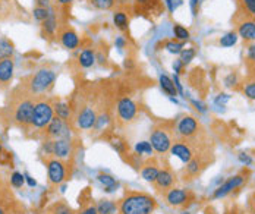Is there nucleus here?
Wrapping results in <instances>:
<instances>
[{
  "label": "nucleus",
  "mask_w": 255,
  "mask_h": 214,
  "mask_svg": "<svg viewBox=\"0 0 255 214\" xmlns=\"http://www.w3.org/2000/svg\"><path fill=\"white\" fill-rule=\"evenodd\" d=\"M173 34H175V38L178 41H188L189 35H191L189 31L185 26H182V25H175L173 26Z\"/></svg>",
  "instance_id": "38"
},
{
  "label": "nucleus",
  "mask_w": 255,
  "mask_h": 214,
  "mask_svg": "<svg viewBox=\"0 0 255 214\" xmlns=\"http://www.w3.org/2000/svg\"><path fill=\"white\" fill-rule=\"evenodd\" d=\"M49 12H50V7H41V6H37V7H34L32 15H34V19H35V21H38V22H44L46 18L49 16Z\"/></svg>",
  "instance_id": "40"
},
{
  "label": "nucleus",
  "mask_w": 255,
  "mask_h": 214,
  "mask_svg": "<svg viewBox=\"0 0 255 214\" xmlns=\"http://www.w3.org/2000/svg\"><path fill=\"white\" fill-rule=\"evenodd\" d=\"M57 37H59V41L60 44L66 48V50H75L79 47L81 44V40H79V35L78 32L69 26V25H63L59 28L57 31Z\"/></svg>",
  "instance_id": "14"
},
{
  "label": "nucleus",
  "mask_w": 255,
  "mask_h": 214,
  "mask_svg": "<svg viewBox=\"0 0 255 214\" xmlns=\"http://www.w3.org/2000/svg\"><path fill=\"white\" fill-rule=\"evenodd\" d=\"M245 182H247V178H245L244 175H235V176L229 178L226 182H223L217 190H214L213 198H214V200L225 198V197H228L229 194H232L233 191H236V190H239L241 187H244Z\"/></svg>",
  "instance_id": "13"
},
{
  "label": "nucleus",
  "mask_w": 255,
  "mask_h": 214,
  "mask_svg": "<svg viewBox=\"0 0 255 214\" xmlns=\"http://www.w3.org/2000/svg\"><path fill=\"white\" fill-rule=\"evenodd\" d=\"M169 153L172 156L178 157L185 165L195 156V150H194L192 144L189 143V140H176V141H173Z\"/></svg>",
  "instance_id": "12"
},
{
  "label": "nucleus",
  "mask_w": 255,
  "mask_h": 214,
  "mask_svg": "<svg viewBox=\"0 0 255 214\" xmlns=\"http://www.w3.org/2000/svg\"><path fill=\"white\" fill-rule=\"evenodd\" d=\"M72 1H75V0H56V3L60 4V6H68V4H71Z\"/></svg>",
  "instance_id": "56"
},
{
  "label": "nucleus",
  "mask_w": 255,
  "mask_h": 214,
  "mask_svg": "<svg viewBox=\"0 0 255 214\" xmlns=\"http://www.w3.org/2000/svg\"><path fill=\"white\" fill-rule=\"evenodd\" d=\"M57 73L49 68V66H43L40 69H37L34 73H31L22 84L24 90L34 98L38 97H44L46 94H49L51 91V88L54 87Z\"/></svg>",
  "instance_id": "3"
},
{
  "label": "nucleus",
  "mask_w": 255,
  "mask_h": 214,
  "mask_svg": "<svg viewBox=\"0 0 255 214\" xmlns=\"http://www.w3.org/2000/svg\"><path fill=\"white\" fill-rule=\"evenodd\" d=\"M97 181L104 187V191H106L107 194L115 192L116 188L119 187L118 181H116L112 175H107V173H100V175L97 176Z\"/></svg>",
  "instance_id": "25"
},
{
  "label": "nucleus",
  "mask_w": 255,
  "mask_h": 214,
  "mask_svg": "<svg viewBox=\"0 0 255 214\" xmlns=\"http://www.w3.org/2000/svg\"><path fill=\"white\" fill-rule=\"evenodd\" d=\"M236 84H238V75H236L235 72L229 73V75L225 78V87L233 88V87H236Z\"/></svg>",
  "instance_id": "43"
},
{
  "label": "nucleus",
  "mask_w": 255,
  "mask_h": 214,
  "mask_svg": "<svg viewBox=\"0 0 255 214\" xmlns=\"http://www.w3.org/2000/svg\"><path fill=\"white\" fill-rule=\"evenodd\" d=\"M110 122H112V115L107 110H102L97 115V120H96V125H94L93 129L96 132H103L104 129H107V126L110 125Z\"/></svg>",
  "instance_id": "26"
},
{
  "label": "nucleus",
  "mask_w": 255,
  "mask_h": 214,
  "mask_svg": "<svg viewBox=\"0 0 255 214\" xmlns=\"http://www.w3.org/2000/svg\"><path fill=\"white\" fill-rule=\"evenodd\" d=\"M157 201L145 192H127L118 203V214H154Z\"/></svg>",
  "instance_id": "2"
},
{
  "label": "nucleus",
  "mask_w": 255,
  "mask_h": 214,
  "mask_svg": "<svg viewBox=\"0 0 255 214\" xmlns=\"http://www.w3.org/2000/svg\"><path fill=\"white\" fill-rule=\"evenodd\" d=\"M43 24V31H44V34L46 35H49V37H53L57 31H59V28H60V25H59V21H57V13L54 12V9H51L50 7V12H49V16L46 18V21L44 22H41Z\"/></svg>",
  "instance_id": "20"
},
{
  "label": "nucleus",
  "mask_w": 255,
  "mask_h": 214,
  "mask_svg": "<svg viewBox=\"0 0 255 214\" xmlns=\"http://www.w3.org/2000/svg\"><path fill=\"white\" fill-rule=\"evenodd\" d=\"M247 57H248V60H250V62L255 63V41L254 43H251V44L248 46V50H247Z\"/></svg>",
  "instance_id": "48"
},
{
  "label": "nucleus",
  "mask_w": 255,
  "mask_h": 214,
  "mask_svg": "<svg viewBox=\"0 0 255 214\" xmlns=\"http://www.w3.org/2000/svg\"><path fill=\"white\" fill-rule=\"evenodd\" d=\"M50 3L51 0H37V6H41V7H50Z\"/></svg>",
  "instance_id": "55"
},
{
  "label": "nucleus",
  "mask_w": 255,
  "mask_h": 214,
  "mask_svg": "<svg viewBox=\"0 0 255 214\" xmlns=\"http://www.w3.org/2000/svg\"><path fill=\"white\" fill-rule=\"evenodd\" d=\"M46 169H47V179L51 187H59L68 179V165L66 162L56 159V157H49L44 160Z\"/></svg>",
  "instance_id": "7"
},
{
  "label": "nucleus",
  "mask_w": 255,
  "mask_h": 214,
  "mask_svg": "<svg viewBox=\"0 0 255 214\" xmlns=\"http://www.w3.org/2000/svg\"><path fill=\"white\" fill-rule=\"evenodd\" d=\"M158 84H160V88L169 95V97H176L178 95V90L175 87V82L170 76H167L166 73H161L160 78H158Z\"/></svg>",
  "instance_id": "24"
},
{
  "label": "nucleus",
  "mask_w": 255,
  "mask_h": 214,
  "mask_svg": "<svg viewBox=\"0 0 255 214\" xmlns=\"http://www.w3.org/2000/svg\"><path fill=\"white\" fill-rule=\"evenodd\" d=\"M238 160H239L242 165H245V166H253V163H254L253 157H251L250 154H247V153H241V154L238 156Z\"/></svg>",
  "instance_id": "45"
},
{
  "label": "nucleus",
  "mask_w": 255,
  "mask_h": 214,
  "mask_svg": "<svg viewBox=\"0 0 255 214\" xmlns=\"http://www.w3.org/2000/svg\"><path fill=\"white\" fill-rule=\"evenodd\" d=\"M180 214H191V213H189V212H182Z\"/></svg>",
  "instance_id": "61"
},
{
  "label": "nucleus",
  "mask_w": 255,
  "mask_h": 214,
  "mask_svg": "<svg viewBox=\"0 0 255 214\" xmlns=\"http://www.w3.org/2000/svg\"><path fill=\"white\" fill-rule=\"evenodd\" d=\"M53 118H54L53 100L47 98L46 95H44V97L35 98L31 125H29V128H28L25 132H26L29 137H34V138H38L40 135L43 137L44 129L47 128V125L51 122Z\"/></svg>",
  "instance_id": "4"
},
{
  "label": "nucleus",
  "mask_w": 255,
  "mask_h": 214,
  "mask_svg": "<svg viewBox=\"0 0 255 214\" xmlns=\"http://www.w3.org/2000/svg\"><path fill=\"white\" fill-rule=\"evenodd\" d=\"M191 103H192V106H195V109H197L200 113H205V112H207V106H205L204 103L197 101V100H191Z\"/></svg>",
  "instance_id": "49"
},
{
  "label": "nucleus",
  "mask_w": 255,
  "mask_h": 214,
  "mask_svg": "<svg viewBox=\"0 0 255 214\" xmlns=\"http://www.w3.org/2000/svg\"><path fill=\"white\" fill-rule=\"evenodd\" d=\"M195 56H197V50H195V47L183 48V50L180 51V62L183 63V66H185V65H189V63L194 60Z\"/></svg>",
  "instance_id": "36"
},
{
  "label": "nucleus",
  "mask_w": 255,
  "mask_h": 214,
  "mask_svg": "<svg viewBox=\"0 0 255 214\" xmlns=\"http://www.w3.org/2000/svg\"><path fill=\"white\" fill-rule=\"evenodd\" d=\"M173 82H175V87H176V90H178V94H180L182 97H185V95H183V87H182V84H180V81H179L178 73L173 76Z\"/></svg>",
  "instance_id": "50"
},
{
  "label": "nucleus",
  "mask_w": 255,
  "mask_h": 214,
  "mask_svg": "<svg viewBox=\"0 0 255 214\" xmlns=\"http://www.w3.org/2000/svg\"><path fill=\"white\" fill-rule=\"evenodd\" d=\"M166 203L172 207H183L186 204H189L194 200V194L189 190H183V188H170L169 191H166L163 194Z\"/></svg>",
  "instance_id": "11"
},
{
  "label": "nucleus",
  "mask_w": 255,
  "mask_h": 214,
  "mask_svg": "<svg viewBox=\"0 0 255 214\" xmlns=\"http://www.w3.org/2000/svg\"><path fill=\"white\" fill-rule=\"evenodd\" d=\"M49 214H76V213H75L74 209L69 207L66 203L59 201V203H56V204H53V206L50 207Z\"/></svg>",
  "instance_id": "33"
},
{
  "label": "nucleus",
  "mask_w": 255,
  "mask_h": 214,
  "mask_svg": "<svg viewBox=\"0 0 255 214\" xmlns=\"http://www.w3.org/2000/svg\"><path fill=\"white\" fill-rule=\"evenodd\" d=\"M53 107H54V116H57V118L72 123L74 107H72L71 103L63 101V100H53Z\"/></svg>",
  "instance_id": "18"
},
{
  "label": "nucleus",
  "mask_w": 255,
  "mask_h": 214,
  "mask_svg": "<svg viewBox=\"0 0 255 214\" xmlns=\"http://www.w3.org/2000/svg\"><path fill=\"white\" fill-rule=\"evenodd\" d=\"M76 214H99L97 213V207L94 204H85L82 206V209Z\"/></svg>",
  "instance_id": "46"
},
{
  "label": "nucleus",
  "mask_w": 255,
  "mask_h": 214,
  "mask_svg": "<svg viewBox=\"0 0 255 214\" xmlns=\"http://www.w3.org/2000/svg\"><path fill=\"white\" fill-rule=\"evenodd\" d=\"M13 53H15L13 43L9 38H6V37L0 38V60L10 59L13 56Z\"/></svg>",
  "instance_id": "27"
},
{
  "label": "nucleus",
  "mask_w": 255,
  "mask_h": 214,
  "mask_svg": "<svg viewBox=\"0 0 255 214\" xmlns=\"http://www.w3.org/2000/svg\"><path fill=\"white\" fill-rule=\"evenodd\" d=\"M115 44H116V47L118 48H125L127 47V40H125V37H116V40H115Z\"/></svg>",
  "instance_id": "52"
},
{
  "label": "nucleus",
  "mask_w": 255,
  "mask_h": 214,
  "mask_svg": "<svg viewBox=\"0 0 255 214\" xmlns=\"http://www.w3.org/2000/svg\"><path fill=\"white\" fill-rule=\"evenodd\" d=\"M113 24L118 29L121 31H127L129 26V18H128L127 12L124 10H118L113 13Z\"/></svg>",
  "instance_id": "30"
},
{
  "label": "nucleus",
  "mask_w": 255,
  "mask_h": 214,
  "mask_svg": "<svg viewBox=\"0 0 255 214\" xmlns=\"http://www.w3.org/2000/svg\"><path fill=\"white\" fill-rule=\"evenodd\" d=\"M91 1L97 9H102V10H109L116 4V0H91Z\"/></svg>",
  "instance_id": "41"
},
{
  "label": "nucleus",
  "mask_w": 255,
  "mask_h": 214,
  "mask_svg": "<svg viewBox=\"0 0 255 214\" xmlns=\"http://www.w3.org/2000/svg\"><path fill=\"white\" fill-rule=\"evenodd\" d=\"M164 48L172 54H180V51L183 50V43L178 40H167L164 43Z\"/></svg>",
  "instance_id": "35"
},
{
  "label": "nucleus",
  "mask_w": 255,
  "mask_h": 214,
  "mask_svg": "<svg viewBox=\"0 0 255 214\" xmlns=\"http://www.w3.org/2000/svg\"><path fill=\"white\" fill-rule=\"evenodd\" d=\"M99 110L91 103H84L78 107H74V118H72V126L78 131H90L94 128L97 120Z\"/></svg>",
  "instance_id": "6"
},
{
  "label": "nucleus",
  "mask_w": 255,
  "mask_h": 214,
  "mask_svg": "<svg viewBox=\"0 0 255 214\" xmlns=\"http://www.w3.org/2000/svg\"><path fill=\"white\" fill-rule=\"evenodd\" d=\"M189 6H191V12L194 16L198 15V7H200V0H189Z\"/></svg>",
  "instance_id": "51"
},
{
  "label": "nucleus",
  "mask_w": 255,
  "mask_h": 214,
  "mask_svg": "<svg viewBox=\"0 0 255 214\" xmlns=\"http://www.w3.org/2000/svg\"><path fill=\"white\" fill-rule=\"evenodd\" d=\"M34 104L35 98L31 97L22 85L18 87L10 97V104H7L3 110L6 123L26 131L31 125Z\"/></svg>",
  "instance_id": "1"
},
{
  "label": "nucleus",
  "mask_w": 255,
  "mask_h": 214,
  "mask_svg": "<svg viewBox=\"0 0 255 214\" xmlns=\"http://www.w3.org/2000/svg\"><path fill=\"white\" fill-rule=\"evenodd\" d=\"M175 182H176V176L172 172V169L163 167V169H160L158 176H157V179H155V182L153 185H154V188H155L157 192L164 194L166 191H169L170 188L175 187Z\"/></svg>",
  "instance_id": "16"
},
{
  "label": "nucleus",
  "mask_w": 255,
  "mask_h": 214,
  "mask_svg": "<svg viewBox=\"0 0 255 214\" xmlns=\"http://www.w3.org/2000/svg\"><path fill=\"white\" fill-rule=\"evenodd\" d=\"M154 150H153V145L150 141H141V143H136L135 145V154L136 156H153Z\"/></svg>",
  "instance_id": "31"
},
{
  "label": "nucleus",
  "mask_w": 255,
  "mask_h": 214,
  "mask_svg": "<svg viewBox=\"0 0 255 214\" xmlns=\"http://www.w3.org/2000/svg\"><path fill=\"white\" fill-rule=\"evenodd\" d=\"M158 172H160V167H158V165L154 160L144 163L142 167H141V176H142V179L147 181V182H150V184H154L155 182V179L158 176Z\"/></svg>",
  "instance_id": "21"
},
{
  "label": "nucleus",
  "mask_w": 255,
  "mask_h": 214,
  "mask_svg": "<svg viewBox=\"0 0 255 214\" xmlns=\"http://www.w3.org/2000/svg\"><path fill=\"white\" fill-rule=\"evenodd\" d=\"M238 35L245 41H255V21L254 19H242L238 25Z\"/></svg>",
  "instance_id": "19"
},
{
  "label": "nucleus",
  "mask_w": 255,
  "mask_h": 214,
  "mask_svg": "<svg viewBox=\"0 0 255 214\" xmlns=\"http://www.w3.org/2000/svg\"><path fill=\"white\" fill-rule=\"evenodd\" d=\"M238 32L236 31H230V32H226L222 38H220V41H219V44L222 46V47H233L236 43H238Z\"/></svg>",
  "instance_id": "32"
},
{
  "label": "nucleus",
  "mask_w": 255,
  "mask_h": 214,
  "mask_svg": "<svg viewBox=\"0 0 255 214\" xmlns=\"http://www.w3.org/2000/svg\"><path fill=\"white\" fill-rule=\"evenodd\" d=\"M230 214H244V213H242L241 210H233V212H232Z\"/></svg>",
  "instance_id": "57"
},
{
  "label": "nucleus",
  "mask_w": 255,
  "mask_h": 214,
  "mask_svg": "<svg viewBox=\"0 0 255 214\" xmlns=\"http://www.w3.org/2000/svg\"><path fill=\"white\" fill-rule=\"evenodd\" d=\"M12 195L7 190L0 188V214H10V206H12Z\"/></svg>",
  "instance_id": "29"
},
{
  "label": "nucleus",
  "mask_w": 255,
  "mask_h": 214,
  "mask_svg": "<svg viewBox=\"0 0 255 214\" xmlns=\"http://www.w3.org/2000/svg\"><path fill=\"white\" fill-rule=\"evenodd\" d=\"M178 140H192L200 131V123L194 116H182L173 128Z\"/></svg>",
  "instance_id": "10"
},
{
  "label": "nucleus",
  "mask_w": 255,
  "mask_h": 214,
  "mask_svg": "<svg viewBox=\"0 0 255 214\" xmlns=\"http://www.w3.org/2000/svg\"><path fill=\"white\" fill-rule=\"evenodd\" d=\"M253 210H254L255 213V201H253Z\"/></svg>",
  "instance_id": "59"
},
{
  "label": "nucleus",
  "mask_w": 255,
  "mask_h": 214,
  "mask_svg": "<svg viewBox=\"0 0 255 214\" xmlns=\"http://www.w3.org/2000/svg\"><path fill=\"white\" fill-rule=\"evenodd\" d=\"M182 68H183V63L180 62V59L175 60V63H173V71H175L176 73H179V72L182 71Z\"/></svg>",
  "instance_id": "53"
},
{
  "label": "nucleus",
  "mask_w": 255,
  "mask_h": 214,
  "mask_svg": "<svg viewBox=\"0 0 255 214\" xmlns=\"http://www.w3.org/2000/svg\"><path fill=\"white\" fill-rule=\"evenodd\" d=\"M204 165H205V163H204L203 157L198 156V154H195V156H194V157L186 163V169H185V172H186L188 176H197V175H200L201 170L205 167Z\"/></svg>",
  "instance_id": "23"
},
{
  "label": "nucleus",
  "mask_w": 255,
  "mask_h": 214,
  "mask_svg": "<svg viewBox=\"0 0 255 214\" xmlns=\"http://www.w3.org/2000/svg\"><path fill=\"white\" fill-rule=\"evenodd\" d=\"M164 3H166V6H167V9H169V12L170 13H173L179 6H182V0H164Z\"/></svg>",
  "instance_id": "44"
},
{
  "label": "nucleus",
  "mask_w": 255,
  "mask_h": 214,
  "mask_svg": "<svg viewBox=\"0 0 255 214\" xmlns=\"http://www.w3.org/2000/svg\"><path fill=\"white\" fill-rule=\"evenodd\" d=\"M72 123L66 122L57 116H54L51 119V122L47 125V128L44 129L43 138L44 140H72Z\"/></svg>",
  "instance_id": "8"
},
{
  "label": "nucleus",
  "mask_w": 255,
  "mask_h": 214,
  "mask_svg": "<svg viewBox=\"0 0 255 214\" xmlns=\"http://www.w3.org/2000/svg\"><path fill=\"white\" fill-rule=\"evenodd\" d=\"M97 213L99 214H116L118 213V204L112 200H100L97 204Z\"/></svg>",
  "instance_id": "28"
},
{
  "label": "nucleus",
  "mask_w": 255,
  "mask_h": 214,
  "mask_svg": "<svg viewBox=\"0 0 255 214\" xmlns=\"http://www.w3.org/2000/svg\"><path fill=\"white\" fill-rule=\"evenodd\" d=\"M138 116V104L130 97H121L116 103V119L119 125H129Z\"/></svg>",
  "instance_id": "9"
},
{
  "label": "nucleus",
  "mask_w": 255,
  "mask_h": 214,
  "mask_svg": "<svg viewBox=\"0 0 255 214\" xmlns=\"http://www.w3.org/2000/svg\"><path fill=\"white\" fill-rule=\"evenodd\" d=\"M9 182H10V187H13V188H22L24 187V184H25V175H22L21 172H13L12 175H10V179H9Z\"/></svg>",
  "instance_id": "39"
},
{
  "label": "nucleus",
  "mask_w": 255,
  "mask_h": 214,
  "mask_svg": "<svg viewBox=\"0 0 255 214\" xmlns=\"http://www.w3.org/2000/svg\"><path fill=\"white\" fill-rule=\"evenodd\" d=\"M25 182H26V184H28L31 188H34V187L37 185V182H35V181H34V179H32V178H31L28 173H25Z\"/></svg>",
  "instance_id": "54"
},
{
  "label": "nucleus",
  "mask_w": 255,
  "mask_h": 214,
  "mask_svg": "<svg viewBox=\"0 0 255 214\" xmlns=\"http://www.w3.org/2000/svg\"><path fill=\"white\" fill-rule=\"evenodd\" d=\"M110 145L119 153V154H125L128 151V145H127V143L122 140V138H119V137H112L110 140Z\"/></svg>",
  "instance_id": "37"
},
{
  "label": "nucleus",
  "mask_w": 255,
  "mask_h": 214,
  "mask_svg": "<svg viewBox=\"0 0 255 214\" xmlns=\"http://www.w3.org/2000/svg\"><path fill=\"white\" fill-rule=\"evenodd\" d=\"M135 1H138V3H145L147 0H135Z\"/></svg>",
  "instance_id": "58"
},
{
  "label": "nucleus",
  "mask_w": 255,
  "mask_h": 214,
  "mask_svg": "<svg viewBox=\"0 0 255 214\" xmlns=\"http://www.w3.org/2000/svg\"><path fill=\"white\" fill-rule=\"evenodd\" d=\"M242 12L248 16V19H255V0H238Z\"/></svg>",
  "instance_id": "34"
},
{
  "label": "nucleus",
  "mask_w": 255,
  "mask_h": 214,
  "mask_svg": "<svg viewBox=\"0 0 255 214\" xmlns=\"http://www.w3.org/2000/svg\"><path fill=\"white\" fill-rule=\"evenodd\" d=\"M96 51L93 48H84L78 56V66L82 69H90L96 63Z\"/></svg>",
  "instance_id": "22"
},
{
  "label": "nucleus",
  "mask_w": 255,
  "mask_h": 214,
  "mask_svg": "<svg viewBox=\"0 0 255 214\" xmlns=\"http://www.w3.org/2000/svg\"><path fill=\"white\" fill-rule=\"evenodd\" d=\"M229 100H230V95H229V94L222 93V94H219V95L214 98V103H216L217 106H225V104H226Z\"/></svg>",
  "instance_id": "47"
},
{
  "label": "nucleus",
  "mask_w": 255,
  "mask_h": 214,
  "mask_svg": "<svg viewBox=\"0 0 255 214\" xmlns=\"http://www.w3.org/2000/svg\"><path fill=\"white\" fill-rule=\"evenodd\" d=\"M244 94L250 98V100H254L255 101V81H250L244 85Z\"/></svg>",
  "instance_id": "42"
},
{
  "label": "nucleus",
  "mask_w": 255,
  "mask_h": 214,
  "mask_svg": "<svg viewBox=\"0 0 255 214\" xmlns=\"http://www.w3.org/2000/svg\"><path fill=\"white\" fill-rule=\"evenodd\" d=\"M3 153V147H1V144H0V154Z\"/></svg>",
  "instance_id": "60"
},
{
  "label": "nucleus",
  "mask_w": 255,
  "mask_h": 214,
  "mask_svg": "<svg viewBox=\"0 0 255 214\" xmlns=\"http://www.w3.org/2000/svg\"><path fill=\"white\" fill-rule=\"evenodd\" d=\"M175 138V131L167 123H158L153 128L150 134V143L153 145V150L158 156H164L169 153Z\"/></svg>",
  "instance_id": "5"
},
{
  "label": "nucleus",
  "mask_w": 255,
  "mask_h": 214,
  "mask_svg": "<svg viewBox=\"0 0 255 214\" xmlns=\"http://www.w3.org/2000/svg\"><path fill=\"white\" fill-rule=\"evenodd\" d=\"M74 143L72 140H53V157L60 159L63 162H68L74 156Z\"/></svg>",
  "instance_id": "15"
},
{
  "label": "nucleus",
  "mask_w": 255,
  "mask_h": 214,
  "mask_svg": "<svg viewBox=\"0 0 255 214\" xmlns=\"http://www.w3.org/2000/svg\"><path fill=\"white\" fill-rule=\"evenodd\" d=\"M13 72H15V63L12 57L0 60V88L9 87L13 78Z\"/></svg>",
  "instance_id": "17"
}]
</instances>
